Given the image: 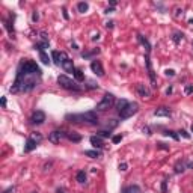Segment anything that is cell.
Instances as JSON below:
<instances>
[{"mask_svg": "<svg viewBox=\"0 0 193 193\" xmlns=\"http://www.w3.org/2000/svg\"><path fill=\"white\" fill-rule=\"evenodd\" d=\"M173 11H175V17H176V18L183 17V9H181V8H175Z\"/></svg>", "mask_w": 193, "mask_h": 193, "instance_id": "35", "label": "cell"}, {"mask_svg": "<svg viewBox=\"0 0 193 193\" xmlns=\"http://www.w3.org/2000/svg\"><path fill=\"white\" fill-rule=\"evenodd\" d=\"M62 12H63V18H65V20H70V15H68V12H67V8H63Z\"/></svg>", "mask_w": 193, "mask_h": 193, "instance_id": "41", "label": "cell"}, {"mask_svg": "<svg viewBox=\"0 0 193 193\" xmlns=\"http://www.w3.org/2000/svg\"><path fill=\"white\" fill-rule=\"evenodd\" d=\"M143 133H147L148 136H151L152 133H151V130H149V127H143Z\"/></svg>", "mask_w": 193, "mask_h": 193, "instance_id": "43", "label": "cell"}, {"mask_svg": "<svg viewBox=\"0 0 193 193\" xmlns=\"http://www.w3.org/2000/svg\"><path fill=\"white\" fill-rule=\"evenodd\" d=\"M100 39V33H95L94 36H92V41H98Z\"/></svg>", "mask_w": 193, "mask_h": 193, "instance_id": "48", "label": "cell"}, {"mask_svg": "<svg viewBox=\"0 0 193 193\" xmlns=\"http://www.w3.org/2000/svg\"><path fill=\"white\" fill-rule=\"evenodd\" d=\"M67 57H68L67 53H63V52H57V50L52 52V59H53V62L56 63V65H62V62L65 60Z\"/></svg>", "mask_w": 193, "mask_h": 193, "instance_id": "8", "label": "cell"}, {"mask_svg": "<svg viewBox=\"0 0 193 193\" xmlns=\"http://www.w3.org/2000/svg\"><path fill=\"white\" fill-rule=\"evenodd\" d=\"M190 130H192V133H193V124H192V127H190Z\"/></svg>", "mask_w": 193, "mask_h": 193, "instance_id": "52", "label": "cell"}, {"mask_svg": "<svg viewBox=\"0 0 193 193\" xmlns=\"http://www.w3.org/2000/svg\"><path fill=\"white\" fill-rule=\"evenodd\" d=\"M56 193H65V189H60V187H59V189L56 190Z\"/></svg>", "mask_w": 193, "mask_h": 193, "instance_id": "51", "label": "cell"}, {"mask_svg": "<svg viewBox=\"0 0 193 193\" xmlns=\"http://www.w3.org/2000/svg\"><path fill=\"white\" fill-rule=\"evenodd\" d=\"M100 48L98 47H95L94 50H91V52H85V53H82V57L83 59H91V57H94V56H96V54H100Z\"/></svg>", "mask_w": 193, "mask_h": 193, "instance_id": "18", "label": "cell"}, {"mask_svg": "<svg viewBox=\"0 0 193 193\" xmlns=\"http://www.w3.org/2000/svg\"><path fill=\"white\" fill-rule=\"evenodd\" d=\"M65 137V131H60V130H54L50 133V136H48V140H50L52 143H59L60 139Z\"/></svg>", "mask_w": 193, "mask_h": 193, "instance_id": "10", "label": "cell"}, {"mask_svg": "<svg viewBox=\"0 0 193 193\" xmlns=\"http://www.w3.org/2000/svg\"><path fill=\"white\" fill-rule=\"evenodd\" d=\"M186 169H187V160L186 158H180L178 162L175 163V166H173L175 173H183Z\"/></svg>", "mask_w": 193, "mask_h": 193, "instance_id": "12", "label": "cell"}, {"mask_svg": "<svg viewBox=\"0 0 193 193\" xmlns=\"http://www.w3.org/2000/svg\"><path fill=\"white\" fill-rule=\"evenodd\" d=\"M41 78L42 71L38 67V63L30 59H23L17 68V75H15V80L11 86V92L12 94L32 92L41 85Z\"/></svg>", "mask_w": 193, "mask_h": 193, "instance_id": "1", "label": "cell"}, {"mask_svg": "<svg viewBox=\"0 0 193 193\" xmlns=\"http://www.w3.org/2000/svg\"><path fill=\"white\" fill-rule=\"evenodd\" d=\"M86 83H88V85H86V89H95V88H98V85H96L94 80H88Z\"/></svg>", "mask_w": 193, "mask_h": 193, "instance_id": "32", "label": "cell"}, {"mask_svg": "<svg viewBox=\"0 0 193 193\" xmlns=\"http://www.w3.org/2000/svg\"><path fill=\"white\" fill-rule=\"evenodd\" d=\"M44 121H45V113L42 110H35L30 116V124H33V125H41V124H44Z\"/></svg>", "mask_w": 193, "mask_h": 193, "instance_id": "7", "label": "cell"}, {"mask_svg": "<svg viewBox=\"0 0 193 193\" xmlns=\"http://www.w3.org/2000/svg\"><path fill=\"white\" fill-rule=\"evenodd\" d=\"M145 63H147V68H148V75H149V80H151V88H157V80H155V73L152 70V65H151V59H149V54L147 53L145 56Z\"/></svg>", "mask_w": 193, "mask_h": 193, "instance_id": "6", "label": "cell"}, {"mask_svg": "<svg viewBox=\"0 0 193 193\" xmlns=\"http://www.w3.org/2000/svg\"><path fill=\"white\" fill-rule=\"evenodd\" d=\"M137 39H139V42L145 47V50H147V53L149 54V52H151V44L148 42V39L147 38H143L142 35H137Z\"/></svg>", "mask_w": 193, "mask_h": 193, "instance_id": "20", "label": "cell"}, {"mask_svg": "<svg viewBox=\"0 0 193 193\" xmlns=\"http://www.w3.org/2000/svg\"><path fill=\"white\" fill-rule=\"evenodd\" d=\"M65 137H67L70 142H74V143H77V142L82 140V136H80L78 133H75V131H65Z\"/></svg>", "mask_w": 193, "mask_h": 193, "instance_id": "16", "label": "cell"}, {"mask_svg": "<svg viewBox=\"0 0 193 193\" xmlns=\"http://www.w3.org/2000/svg\"><path fill=\"white\" fill-rule=\"evenodd\" d=\"M39 59H41V62L44 63V65H50V57H48V54L45 53V52H39Z\"/></svg>", "mask_w": 193, "mask_h": 193, "instance_id": "25", "label": "cell"}, {"mask_svg": "<svg viewBox=\"0 0 193 193\" xmlns=\"http://www.w3.org/2000/svg\"><path fill=\"white\" fill-rule=\"evenodd\" d=\"M122 193H142V189L136 184H131V186H128L122 190Z\"/></svg>", "mask_w": 193, "mask_h": 193, "instance_id": "19", "label": "cell"}, {"mask_svg": "<svg viewBox=\"0 0 193 193\" xmlns=\"http://www.w3.org/2000/svg\"><path fill=\"white\" fill-rule=\"evenodd\" d=\"M121 140H122V136H121V134L112 136V142H113V143H118V142H121Z\"/></svg>", "mask_w": 193, "mask_h": 193, "instance_id": "38", "label": "cell"}, {"mask_svg": "<svg viewBox=\"0 0 193 193\" xmlns=\"http://www.w3.org/2000/svg\"><path fill=\"white\" fill-rule=\"evenodd\" d=\"M163 134H165V136H171L173 140H178V139H180V136L176 134L175 131H172V130H165V131H163Z\"/></svg>", "mask_w": 193, "mask_h": 193, "instance_id": "30", "label": "cell"}, {"mask_svg": "<svg viewBox=\"0 0 193 193\" xmlns=\"http://www.w3.org/2000/svg\"><path fill=\"white\" fill-rule=\"evenodd\" d=\"M157 148H158V149H165V151H169V147H168L166 143H163V142H158V143H157Z\"/></svg>", "mask_w": 193, "mask_h": 193, "instance_id": "34", "label": "cell"}, {"mask_svg": "<svg viewBox=\"0 0 193 193\" xmlns=\"http://www.w3.org/2000/svg\"><path fill=\"white\" fill-rule=\"evenodd\" d=\"M65 119L68 122H74V124H88V125H98V115L96 112H86V113H70L65 116Z\"/></svg>", "mask_w": 193, "mask_h": 193, "instance_id": "2", "label": "cell"}, {"mask_svg": "<svg viewBox=\"0 0 193 193\" xmlns=\"http://www.w3.org/2000/svg\"><path fill=\"white\" fill-rule=\"evenodd\" d=\"M184 39V33L183 32H173V35H172V41L175 44H180V41Z\"/></svg>", "mask_w": 193, "mask_h": 193, "instance_id": "23", "label": "cell"}, {"mask_svg": "<svg viewBox=\"0 0 193 193\" xmlns=\"http://www.w3.org/2000/svg\"><path fill=\"white\" fill-rule=\"evenodd\" d=\"M116 125H118V121H116V119H109V122L106 124V130H110V131H112Z\"/></svg>", "mask_w": 193, "mask_h": 193, "instance_id": "28", "label": "cell"}, {"mask_svg": "<svg viewBox=\"0 0 193 193\" xmlns=\"http://www.w3.org/2000/svg\"><path fill=\"white\" fill-rule=\"evenodd\" d=\"M192 48H193V42H192Z\"/></svg>", "mask_w": 193, "mask_h": 193, "instance_id": "54", "label": "cell"}, {"mask_svg": "<svg viewBox=\"0 0 193 193\" xmlns=\"http://www.w3.org/2000/svg\"><path fill=\"white\" fill-rule=\"evenodd\" d=\"M91 70L94 74H96L98 77H103L104 75V70H103V65L100 60H92L91 62Z\"/></svg>", "mask_w": 193, "mask_h": 193, "instance_id": "9", "label": "cell"}, {"mask_svg": "<svg viewBox=\"0 0 193 193\" xmlns=\"http://www.w3.org/2000/svg\"><path fill=\"white\" fill-rule=\"evenodd\" d=\"M89 140H91V143L94 145V147L98 148V149L104 147V140H103V137H100V136H92Z\"/></svg>", "mask_w": 193, "mask_h": 193, "instance_id": "17", "label": "cell"}, {"mask_svg": "<svg viewBox=\"0 0 193 193\" xmlns=\"http://www.w3.org/2000/svg\"><path fill=\"white\" fill-rule=\"evenodd\" d=\"M113 104H115V95L113 94H104V96H103V100L96 104V110H100V112H106V110H109V109H112L113 107Z\"/></svg>", "mask_w": 193, "mask_h": 193, "instance_id": "5", "label": "cell"}, {"mask_svg": "<svg viewBox=\"0 0 193 193\" xmlns=\"http://www.w3.org/2000/svg\"><path fill=\"white\" fill-rule=\"evenodd\" d=\"M60 67L63 68V71H65V73H73V74H74V71H75V68H74V63H73V60H71L70 57H67L65 60H63Z\"/></svg>", "mask_w": 193, "mask_h": 193, "instance_id": "15", "label": "cell"}, {"mask_svg": "<svg viewBox=\"0 0 193 193\" xmlns=\"http://www.w3.org/2000/svg\"><path fill=\"white\" fill-rule=\"evenodd\" d=\"M178 133H180V136H183L184 139H190V134H189V133H187L186 130H180Z\"/></svg>", "mask_w": 193, "mask_h": 193, "instance_id": "39", "label": "cell"}, {"mask_svg": "<svg viewBox=\"0 0 193 193\" xmlns=\"http://www.w3.org/2000/svg\"><path fill=\"white\" fill-rule=\"evenodd\" d=\"M165 74H166L168 77H173L176 73H175V70H166V71H165Z\"/></svg>", "mask_w": 193, "mask_h": 193, "instance_id": "40", "label": "cell"}, {"mask_svg": "<svg viewBox=\"0 0 193 193\" xmlns=\"http://www.w3.org/2000/svg\"><path fill=\"white\" fill-rule=\"evenodd\" d=\"M14 190H15V189H14V186H12V187H8L3 193H14Z\"/></svg>", "mask_w": 193, "mask_h": 193, "instance_id": "46", "label": "cell"}, {"mask_svg": "<svg viewBox=\"0 0 193 193\" xmlns=\"http://www.w3.org/2000/svg\"><path fill=\"white\" fill-rule=\"evenodd\" d=\"M38 145H39V143H38L35 139H32V137L29 136V139L26 140V145H24V152H32L33 149H36Z\"/></svg>", "mask_w": 193, "mask_h": 193, "instance_id": "14", "label": "cell"}, {"mask_svg": "<svg viewBox=\"0 0 193 193\" xmlns=\"http://www.w3.org/2000/svg\"><path fill=\"white\" fill-rule=\"evenodd\" d=\"M137 110H139V104L137 103H131V101H128V100H119L118 104H116V112H118V115L121 119H128V118H131L133 115L137 113Z\"/></svg>", "mask_w": 193, "mask_h": 193, "instance_id": "3", "label": "cell"}, {"mask_svg": "<svg viewBox=\"0 0 193 193\" xmlns=\"http://www.w3.org/2000/svg\"><path fill=\"white\" fill-rule=\"evenodd\" d=\"M57 83H59V86L60 88H63V89H67V91H73V92H82V86H80L75 80H73V78H70L68 75H65V74H62V75H59L57 77Z\"/></svg>", "mask_w": 193, "mask_h": 193, "instance_id": "4", "label": "cell"}, {"mask_svg": "<svg viewBox=\"0 0 193 193\" xmlns=\"http://www.w3.org/2000/svg\"><path fill=\"white\" fill-rule=\"evenodd\" d=\"M154 116H165V118H171L172 112L169 107H158L154 110Z\"/></svg>", "mask_w": 193, "mask_h": 193, "instance_id": "13", "label": "cell"}, {"mask_svg": "<svg viewBox=\"0 0 193 193\" xmlns=\"http://www.w3.org/2000/svg\"><path fill=\"white\" fill-rule=\"evenodd\" d=\"M74 77H75V82H77V83H78V82H85V75H83L82 70H78V68H75Z\"/></svg>", "mask_w": 193, "mask_h": 193, "instance_id": "24", "label": "cell"}, {"mask_svg": "<svg viewBox=\"0 0 193 193\" xmlns=\"http://www.w3.org/2000/svg\"><path fill=\"white\" fill-rule=\"evenodd\" d=\"M85 155L91 157V158H98L101 155L100 151H96V149H89V151H85Z\"/></svg>", "mask_w": 193, "mask_h": 193, "instance_id": "27", "label": "cell"}, {"mask_svg": "<svg viewBox=\"0 0 193 193\" xmlns=\"http://www.w3.org/2000/svg\"><path fill=\"white\" fill-rule=\"evenodd\" d=\"M127 168H128V166H127V163H121V165H119V171H122V172H124V171H127Z\"/></svg>", "mask_w": 193, "mask_h": 193, "instance_id": "42", "label": "cell"}, {"mask_svg": "<svg viewBox=\"0 0 193 193\" xmlns=\"http://www.w3.org/2000/svg\"><path fill=\"white\" fill-rule=\"evenodd\" d=\"M86 172L85 171H78L77 172V175H75V180H77V183H80V184H85L86 183Z\"/></svg>", "mask_w": 193, "mask_h": 193, "instance_id": "21", "label": "cell"}, {"mask_svg": "<svg viewBox=\"0 0 193 193\" xmlns=\"http://www.w3.org/2000/svg\"><path fill=\"white\" fill-rule=\"evenodd\" d=\"M96 136H100V137H103V139L112 137V131H110V130H100L98 133H96Z\"/></svg>", "mask_w": 193, "mask_h": 193, "instance_id": "29", "label": "cell"}, {"mask_svg": "<svg viewBox=\"0 0 193 193\" xmlns=\"http://www.w3.org/2000/svg\"><path fill=\"white\" fill-rule=\"evenodd\" d=\"M0 103H2V107H3V109L6 107V98H5V96H2V101H0Z\"/></svg>", "mask_w": 193, "mask_h": 193, "instance_id": "47", "label": "cell"}, {"mask_svg": "<svg viewBox=\"0 0 193 193\" xmlns=\"http://www.w3.org/2000/svg\"><path fill=\"white\" fill-rule=\"evenodd\" d=\"M48 47H50V42H48V41H42V42L35 44V50H38V52H44L45 48H48Z\"/></svg>", "mask_w": 193, "mask_h": 193, "instance_id": "22", "label": "cell"}, {"mask_svg": "<svg viewBox=\"0 0 193 193\" xmlns=\"http://www.w3.org/2000/svg\"><path fill=\"white\" fill-rule=\"evenodd\" d=\"M88 9H89V5H88L86 2H78V3H77V11H78V12L85 14Z\"/></svg>", "mask_w": 193, "mask_h": 193, "instance_id": "26", "label": "cell"}, {"mask_svg": "<svg viewBox=\"0 0 193 193\" xmlns=\"http://www.w3.org/2000/svg\"><path fill=\"white\" fill-rule=\"evenodd\" d=\"M113 11H115V8H107L104 12H106V14H110V12H113Z\"/></svg>", "mask_w": 193, "mask_h": 193, "instance_id": "50", "label": "cell"}, {"mask_svg": "<svg viewBox=\"0 0 193 193\" xmlns=\"http://www.w3.org/2000/svg\"><path fill=\"white\" fill-rule=\"evenodd\" d=\"M30 137H32V139H35V140H36L38 143H39V142L42 140V134H41V133H38V131L32 133V134H30Z\"/></svg>", "mask_w": 193, "mask_h": 193, "instance_id": "31", "label": "cell"}, {"mask_svg": "<svg viewBox=\"0 0 193 193\" xmlns=\"http://www.w3.org/2000/svg\"><path fill=\"white\" fill-rule=\"evenodd\" d=\"M136 91H137V94L142 96V98H149L151 96V91L145 86L143 83H139V85H136Z\"/></svg>", "mask_w": 193, "mask_h": 193, "instance_id": "11", "label": "cell"}, {"mask_svg": "<svg viewBox=\"0 0 193 193\" xmlns=\"http://www.w3.org/2000/svg\"><path fill=\"white\" fill-rule=\"evenodd\" d=\"M113 24H115V21H107V23H106V27H107V29H112V27H113Z\"/></svg>", "mask_w": 193, "mask_h": 193, "instance_id": "44", "label": "cell"}, {"mask_svg": "<svg viewBox=\"0 0 193 193\" xmlns=\"http://www.w3.org/2000/svg\"><path fill=\"white\" fill-rule=\"evenodd\" d=\"M172 92H173V86H169V88L166 89V95H171Z\"/></svg>", "mask_w": 193, "mask_h": 193, "instance_id": "45", "label": "cell"}, {"mask_svg": "<svg viewBox=\"0 0 193 193\" xmlns=\"http://www.w3.org/2000/svg\"><path fill=\"white\" fill-rule=\"evenodd\" d=\"M38 20H39V14H38V11H33V14H32V21L36 23Z\"/></svg>", "mask_w": 193, "mask_h": 193, "instance_id": "36", "label": "cell"}, {"mask_svg": "<svg viewBox=\"0 0 193 193\" xmlns=\"http://www.w3.org/2000/svg\"><path fill=\"white\" fill-rule=\"evenodd\" d=\"M116 6V0H110V8H115Z\"/></svg>", "mask_w": 193, "mask_h": 193, "instance_id": "49", "label": "cell"}, {"mask_svg": "<svg viewBox=\"0 0 193 193\" xmlns=\"http://www.w3.org/2000/svg\"><path fill=\"white\" fill-rule=\"evenodd\" d=\"M162 193H168V180L162 181Z\"/></svg>", "mask_w": 193, "mask_h": 193, "instance_id": "37", "label": "cell"}, {"mask_svg": "<svg viewBox=\"0 0 193 193\" xmlns=\"http://www.w3.org/2000/svg\"><path fill=\"white\" fill-rule=\"evenodd\" d=\"M32 193H38V192H32Z\"/></svg>", "mask_w": 193, "mask_h": 193, "instance_id": "53", "label": "cell"}, {"mask_svg": "<svg viewBox=\"0 0 193 193\" xmlns=\"http://www.w3.org/2000/svg\"><path fill=\"white\" fill-rule=\"evenodd\" d=\"M184 94H186V95L193 94V85H186V86H184Z\"/></svg>", "mask_w": 193, "mask_h": 193, "instance_id": "33", "label": "cell"}]
</instances>
